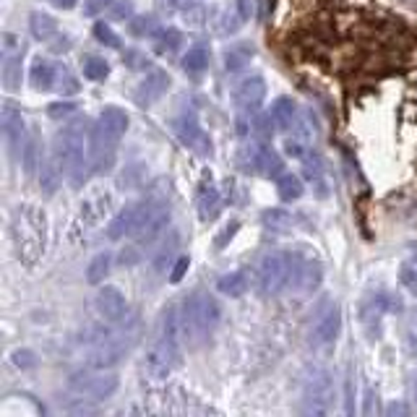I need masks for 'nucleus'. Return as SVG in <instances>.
Listing matches in <instances>:
<instances>
[{
	"instance_id": "1",
	"label": "nucleus",
	"mask_w": 417,
	"mask_h": 417,
	"mask_svg": "<svg viewBox=\"0 0 417 417\" xmlns=\"http://www.w3.org/2000/svg\"><path fill=\"white\" fill-rule=\"evenodd\" d=\"M11 237L16 245V256L21 264L34 266L39 258L45 256L47 248V217L45 212L34 204L16 206L11 217Z\"/></svg>"
},
{
	"instance_id": "2",
	"label": "nucleus",
	"mask_w": 417,
	"mask_h": 417,
	"mask_svg": "<svg viewBox=\"0 0 417 417\" xmlns=\"http://www.w3.org/2000/svg\"><path fill=\"white\" fill-rule=\"evenodd\" d=\"M89 123L76 118L68 125H63V130L55 136V160L61 165V170L68 175L71 180L81 182L83 167H86V154H89V141L91 130L86 128Z\"/></svg>"
},
{
	"instance_id": "3",
	"label": "nucleus",
	"mask_w": 417,
	"mask_h": 417,
	"mask_svg": "<svg viewBox=\"0 0 417 417\" xmlns=\"http://www.w3.org/2000/svg\"><path fill=\"white\" fill-rule=\"evenodd\" d=\"M180 316H182L185 339L201 341L214 331L217 324H220V305H217V300H214L209 292L196 289L193 295H188L182 300Z\"/></svg>"
},
{
	"instance_id": "4",
	"label": "nucleus",
	"mask_w": 417,
	"mask_h": 417,
	"mask_svg": "<svg viewBox=\"0 0 417 417\" xmlns=\"http://www.w3.org/2000/svg\"><path fill=\"white\" fill-rule=\"evenodd\" d=\"M292 282V256L282 253V250H272L258 261L256 269V284L261 295H279L282 289Z\"/></svg>"
},
{
	"instance_id": "5",
	"label": "nucleus",
	"mask_w": 417,
	"mask_h": 417,
	"mask_svg": "<svg viewBox=\"0 0 417 417\" xmlns=\"http://www.w3.org/2000/svg\"><path fill=\"white\" fill-rule=\"evenodd\" d=\"M334 379L326 368H311L303 381V410L308 415H329L334 412Z\"/></svg>"
},
{
	"instance_id": "6",
	"label": "nucleus",
	"mask_w": 417,
	"mask_h": 417,
	"mask_svg": "<svg viewBox=\"0 0 417 417\" xmlns=\"http://www.w3.org/2000/svg\"><path fill=\"white\" fill-rule=\"evenodd\" d=\"M138 339V329H118V331H110L105 336H99L97 347L91 349L89 365L91 368H113L125 357V352H130V347L136 344Z\"/></svg>"
},
{
	"instance_id": "7",
	"label": "nucleus",
	"mask_w": 417,
	"mask_h": 417,
	"mask_svg": "<svg viewBox=\"0 0 417 417\" xmlns=\"http://www.w3.org/2000/svg\"><path fill=\"white\" fill-rule=\"evenodd\" d=\"M118 386H120L118 376L102 371V368H94L89 373L73 376L68 383V391L76 399H83V402H105L118 391Z\"/></svg>"
},
{
	"instance_id": "8",
	"label": "nucleus",
	"mask_w": 417,
	"mask_h": 417,
	"mask_svg": "<svg viewBox=\"0 0 417 417\" xmlns=\"http://www.w3.org/2000/svg\"><path fill=\"white\" fill-rule=\"evenodd\" d=\"M240 167L245 173L253 175H264V177H279L282 175V157L274 152L272 146L266 144H248L240 149V157H237Z\"/></svg>"
},
{
	"instance_id": "9",
	"label": "nucleus",
	"mask_w": 417,
	"mask_h": 417,
	"mask_svg": "<svg viewBox=\"0 0 417 417\" xmlns=\"http://www.w3.org/2000/svg\"><path fill=\"white\" fill-rule=\"evenodd\" d=\"M170 225V206L162 201H146L144 217L138 222L136 232H133V243L136 245H152Z\"/></svg>"
},
{
	"instance_id": "10",
	"label": "nucleus",
	"mask_w": 417,
	"mask_h": 417,
	"mask_svg": "<svg viewBox=\"0 0 417 417\" xmlns=\"http://www.w3.org/2000/svg\"><path fill=\"white\" fill-rule=\"evenodd\" d=\"M177 360H180V347H175V344H170V341L160 336V339L149 347V352H146L144 368L152 379L160 381V379H167V376L175 371Z\"/></svg>"
},
{
	"instance_id": "11",
	"label": "nucleus",
	"mask_w": 417,
	"mask_h": 417,
	"mask_svg": "<svg viewBox=\"0 0 417 417\" xmlns=\"http://www.w3.org/2000/svg\"><path fill=\"white\" fill-rule=\"evenodd\" d=\"M94 308H97L99 319L105 321V324H120L128 316V300L113 284H105V287L99 289L97 297H94Z\"/></svg>"
},
{
	"instance_id": "12",
	"label": "nucleus",
	"mask_w": 417,
	"mask_h": 417,
	"mask_svg": "<svg viewBox=\"0 0 417 417\" xmlns=\"http://www.w3.org/2000/svg\"><path fill=\"white\" fill-rule=\"evenodd\" d=\"M339 334H341V311L339 305L331 303L321 311V316L313 324L311 341L316 347H331V344H336Z\"/></svg>"
},
{
	"instance_id": "13",
	"label": "nucleus",
	"mask_w": 417,
	"mask_h": 417,
	"mask_svg": "<svg viewBox=\"0 0 417 417\" xmlns=\"http://www.w3.org/2000/svg\"><path fill=\"white\" fill-rule=\"evenodd\" d=\"M173 130L177 133L182 146H188L198 154H209L212 152V138L201 128V123L193 118V115H180L177 120L173 123Z\"/></svg>"
},
{
	"instance_id": "14",
	"label": "nucleus",
	"mask_w": 417,
	"mask_h": 417,
	"mask_svg": "<svg viewBox=\"0 0 417 417\" xmlns=\"http://www.w3.org/2000/svg\"><path fill=\"white\" fill-rule=\"evenodd\" d=\"M321 279H324V266L316 258H295L292 256V287L297 292H313L319 289Z\"/></svg>"
},
{
	"instance_id": "15",
	"label": "nucleus",
	"mask_w": 417,
	"mask_h": 417,
	"mask_svg": "<svg viewBox=\"0 0 417 417\" xmlns=\"http://www.w3.org/2000/svg\"><path fill=\"white\" fill-rule=\"evenodd\" d=\"M110 206H113V196L107 190L97 188L91 190L89 196L81 201V212H78V222L83 227H97L99 222L110 214Z\"/></svg>"
},
{
	"instance_id": "16",
	"label": "nucleus",
	"mask_w": 417,
	"mask_h": 417,
	"mask_svg": "<svg viewBox=\"0 0 417 417\" xmlns=\"http://www.w3.org/2000/svg\"><path fill=\"white\" fill-rule=\"evenodd\" d=\"M266 97V81L261 76H245L232 86V102L240 110H258Z\"/></svg>"
},
{
	"instance_id": "17",
	"label": "nucleus",
	"mask_w": 417,
	"mask_h": 417,
	"mask_svg": "<svg viewBox=\"0 0 417 417\" xmlns=\"http://www.w3.org/2000/svg\"><path fill=\"white\" fill-rule=\"evenodd\" d=\"M144 209H146V201L144 204H128L125 209H120V212L115 214V220L110 222V227H107V237L110 240H120V237L133 235L141 217H144Z\"/></svg>"
},
{
	"instance_id": "18",
	"label": "nucleus",
	"mask_w": 417,
	"mask_h": 417,
	"mask_svg": "<svg viewBox=\"0 0 417 417\" xmlns=\"http://www.w3.org/2000/svg\"><path fill=\"white\" fill-rule=\"evenodd\" d=\"M0 125H3V136H6V144L11 149V154H16L19 149H24V118L21 113L16 110L11 102L3 105V113H0Z\"/></svg>"
},
{
	"instance_id": "19",
	"label": "nucleus",
	"mask_w": 417,
	"mask_h": 417,
	"mask_svg": "<svg viewBox=\"0 0 417 417\" xmlns=\"http://www.w3.org/2000/svg\"><path fill=\"white\" fill-rule=\"evenodd\" d=\"M167 89H170V76H167L165 71H152V73H149L144 81L138 83L136 102L141 107H149V105H154L157 99L165 97Z\"/></svg>"
},
{
	"instance_id": "20",
	"label": "nucleus",
	"mask_w": 417,
	"mask_h": 417,
	"mask_svg": "<svg viewBox=\"0 0 417 417\" xmlns=\"http://www.w3.org/2000/svg\"><path fill=\"white\" fill-rule=\"evenodd\" d=\"M272 118L277 120V125L284 130H295L297 123H300V110H297V102H292L289 97L274 99L272 105Z\"/></svg>"
},
{
	"instance_id": "21",
	"label": "nucleus",
	"mask_w": 417,
	"mask_h": 417,
	"mask_svg": "<svg viewBox=\"0 0 417 417\" xmlns=\"http://www.w3.org/2000/svg\"><path fill=\"white\" fill-rule=\"evenodd\" d=\"M253 55H256V47L250 45V42H232L225 50V68L230 73H237V71H243L248 66Z\"/></svg>"
},
{
	"instance_id": "22",
	"label": "nucleus",
	"mask_w": 417,
	"mask_h": 417,
	"mask_svg": "<svg viewBox=\"0 0 417 417\" xmlns=\"http://www.w3.org/2000/svg\"><path fill=\"white\" fill-rule=\"evenodd\" d=\"M97 123L102 125V128H107L110 133H115V136H125V130H128V113L125 110H120V107H105L102 113H99Z\"/></svg>"
},
{
	"instance_id": "23",
	"label": "nucleus",
	"mask_w": 417,
	"mask_h": 417,
	"mask_svg": "<svg viewBox=\"0 0 417 417\" xmlns=\"http://www.w3.org/2000/svg\"><path fill=\"white\" fill-rule=\"evenodd\" d=\"M196 204H198V217H201V220H204V222L214 220V217H217V212H220V206H222L220 190L214 188L212 182H209V185H204V188L198 190Z\"/></svg>"
},
{
	"instance_id": "24",
	"label": "nucleus",
	"mask_w": 417,
	"mask_h": 417,
	"mask_svg": "<svg viewBox=\"0 0 417 417\" xmlns=\"http://www.w3.org/2000/svg\"><path fill=\"white\" fill-rule=\"evenodd\" d=\"M29 78H31V86H34L37 91H47V89H53L55 78H58V71H55L53 63L37 58V61L31 63Z\"/></svg>"
},
{
	"instance_id": "25",
	"label": "nucleus",
	"mask_w": 417,
	"mask_h": 417,
	"mask_svg": "<svg viewBox=\"0 0 417 417\" xmlns=\"http://www.w3.org/2000/svg\"><path fill=\"white\" fill-rule=\"evenodd\" d=\"M0 78H3V89L6 91L21 89V55H3Z\"/></svg>"
},
{
	"instance_id": "26",
	"label": "nucleus",
	"mask_w": 417,
	"mask_h": 417,
	"mask_svg": "<svg viewBox=\"0 0 417 417\" xmlns=\"http://www.w3.org/2000/svg\"><path fill=\"white\" fill-rule=\"evenodd\" d=\"M209 63H212V50L204 42L193 45L188 53L182 55V68L188 71V73H201V71L209 68Z\"/></svg>"
},
{
	"instance_id": "27",
	"label": "nucleus",
	"mask_w": 417,
	"mask_h": 417,
	"mask_svg": "<svg viewBox=\"0 0 417 417\" xmlns=\"http://www.w3.org/2000/svg\"><path fill=\"white\" fill-rule=\"evenodd\" d=\"M61 165L58 160H42L39 165V185H42V193L45 196H53L55 190L61 188Z\"/></svg>"
},
{
	"instance_id": "28",
	"label": "nucleus",
	"mask_w": 417,
	"mask_h": 417,
	"mask_svg": "<svg viewBox=\"0 0 417 417\" xmlns=\"http://www.w3.org/2000/svg\"><path fill=\"white\" fill-rule=\"evenodd\" d=\"M217 289L230 297H240L248 292V274L245 272H230L217 279Z\"/></svg>"
},
{
	"instance_id": "29",
	"label": "nucleus",
	"mask_w": 417,
	"mask_h": 417,
	"mask_svg": "<svg viewBox=\"0 0 417 417\" xmlns=\"http://www.w3.org/2000/svg\"><path fill=\"white\" fill-rule=\"evenodd\" d=\"M29 29H31V34H34V39H42V42H47V39H50L55 31H58V21H55L53 16H47V14H42V11H37V14H31Z\"/></svg>"
},
{
	"instance_id": "30",
	"label": "nucleus",
	"mask_w": 417,
	"mask_h": 417,
	"mask_svg": "<svg viewBox=\"0 0 417 417\" xmlns=\"http://www.w3.org/2000/svg\"><path fill=\"white\" fill-rule=\"evenodd\" d=\"M182 42V34L173 26H167V29H160L154 34V50L160 55H173Z\"/></svg>"
},
{
	"instance_id": "31",
	"label": "nucleus",
	"mask_w": 417,
	"mask_h": 417,
	"mask_svg": "<svg viewBox=\"0 0 417 417\" xmlns=\"http://www.w3.org/2000/svg\"><path fill=\"white\" fill-rule=\"evenodd\" d=\"M303 180L297 177V175H279L277 177V193H279L282 201H297V198L303 196Z\"/></svg>"
},
{
	"instance_id": "32",
	"label": "nucleus",
	"mask_w": 417,
	"mask_h": 417,
	"mask_svg": "<svg viewBox=\"0 0 417 417\" xmlns=\"http://www.w3.org/2000/svg\"><path fill=\"white\" fill-rule=\"evenodd\" d=\"M110 264H113V256L110 253H99L89 261L86 266V282L89 284H99V282H105L107 272H110Z\"/></svg>"
},
{
	"instance_id": "33",
	"label": "nucleus",
	"mask_w": 417,
	"mask_h": 417,
	"mask_svg": "<svg viewBox=\"0 0 417 417\" xmlns=\"http://www.w3.org/2000/svg\"><path fill=\"white\" fill-rule=\"evenodd\" d=\"M175 250H177V232H170V240L160 245V250L154 253V269L157 272H167V264L173 261Z\"/></svg>"
},
{
	"instance_id": "34",
	"label": "nucleus",
	"mask_w": 417,
	"mask_h": 417,
	"mask_svg": "<svg viewBox=\"0 0 417 417\" xmlns=\"http://www.w3.org/2000/svg\"><path fill=\"white\" fill-rule=\"evenodd\" d=\"M243 24H245V19L240 16V11L232 6V8H227V11H222L220 14V24H217V29H220V34H235Z\"/></svg>"
},
{
	"instance_id": "35",
	"label": "nucleus",
	"mask_w": 417,
	"mask_h": 417,
	"mask_svg": "<svg viewBox=\"0 0 417 417\" xmlns=\"http://www.w3.org/2000/svg\"><path fill=\"white\" fill-rule=\"evenodd\" d=\"M277 128H279V125H277V120L272 118V113H269V115H258L256 120H250V133H253L256 138H261V141L272 138Z\"/></svg>"
},
{
	"instance_id": "36",
	"label": "nucleus",
	"mask_w": 417,
	"mask_h": 417,
	"mask_svg": "<svg viewBox=\"0 0 417 417\" xmlns=\"http://www.w3.org/2000/svg\"><path fill=\"white\" fill-rule=\"evenodd\" d=\"M83 76L91 78V81H105V78L110 76V66H107V61L91 55V58L83 61Z\"/></svg>"
},
{
	"instance_id": "37",
	"label": "nucleus",
	"mask_w": 417,
	"mask_h": 417,
	"mask_svg": "<svg viewBox=\"0 0 417 417\" xmlns=\"http://www.w3.org/2000/svg\"><path fill=\"white\" fill-rule=\"evenodd\" d=\"M39 165H42V160H39V141L37 138H29V141L24 144V173L31 177Z\"/></svg>"
},
{
	"instance_id": "38",
	"label": "nucleus",
	"mask_w": 417,
	"mask_h": 417,
	"mask_svg": "<svg viewBox=\"0 0 417 417\" xmlns=\"http://www.w3.org/2000/svg\"><path fill=\"white\" fill-rule=\"evenodd\" d=\"M305 175H308V180L319 188V196L321 198H326L329 196V190H326V177H324V167H321L319 160H313L308 162V167H305Z\"/></svg>"
},
{
	"instance_id": "39",
	"label": "nucleus",
	"mask_w": 417,
	"mask_h": 417,
	"mask_svg": "<svg viewBox=\"0 0 417 417\" xmlns=\"http://www.w3.org/2000/svg\"><path fill=\"white\" fill-rule=\"evenodd\" d=\"M94 37L102 42V45H107V47H120V37L113 31V26L110 24H105V21H97L94 24Z\"/></svg>"
},
{
	"instance_id": "40",
	"label": "nucleus",
	"mask_w": 417,
	"mask_h": 417,
	"mask_svg": "<svg viewBox=\"0 0 417 417\" xmlns=\"http://www.w3.org/2000/svg\"><path fill=\"white\" fill-rule=\"evenodd\" d=\"M128 29L133 37H146V34H152L154 31V19H149V16H136V19H130L128 21Z\"/></svg>"
},
{
	"instance_id": "41",
	"label": "nucleus",
	"mask_w": 417,
	"mask_h": 417,
	"mask_svg": "<svg viewBox=\"0 0 417 417\" xmlns=\"http://www.w3.org/2000/svg\"><path fill=\"white\" fill-rule=\"evenodd\" d=\"M399 279L412 295H417V261H407L402 264V272H399Z\"/></svg>"
},
{
	"instance_id": "42",
	"label": "nucleus",
	"mask_w": 417,
	"mask_h": 417,
	"mask_svg": "<svg viewBox=\"0 0 417 417\" xmlns=\"http://www.w3.org/2000/svg\"><path fill=\"white\" fill-rule=\"evenodd\" d=\"M24 53V42L16 34L6 31L3 34V55H21Z\"/></svg>"
},
{
	"instance_id": "43",
	"label": "nucleus",
	"mask_w": 417,
	"mask_h": 417,
	"mask_svg": "<svg viewBox=\"0 0 417 417\" xmlns=\"http://www.w3.org/2000/svg\"><path fill=\"white\" fill-rule=\"evenodd\" d=\"M284 152H287L289 157H295V160H303L308 149H305V141H303V138L295 136V138H287V141H284Z\"/></svg>"
},
{
	"instance_id": "44",
	"label": "nucleus",
	"mask_w": 417,
	"mask_h": 417,
	"mask_svg": "<svg viewBox=\"0 0 417 417\" xmlns=\"http://www.w3.org/2000/svg\"><path fill=\"white\" fill-rule=\"evenodd\" d=\"M11 360H14V365H19V368H34V365H37V357H34L31 349H16Z\"/></svg>"
},
{
	"instance_id": "45",
	"label": "nucleus",
	"mask_w": 417,
	"mask_h": 417,
	"mask_svg": "<svg viewBox=\"0 0 417 417\" xmlns=\"http://www.w3.org/2000/svg\"><path fill=\"white\" fill-rule=\"evenodd\" d=\"M58 78H61V83H58V89H61V91H66V94H73V91H78L76 78L71 76L66 68H58ZM58 78H55V81H58Z\"/></svg>"
},
{
	"instance_id": "46",
	"label": "nucleus",
	"mask_w": 417,
	"mask_h": 417,
	"mask_svg": "<svg viewBox=\"0 0 417 417\" xmlns=\"http://www.w3.org/2000/svg\"><path fill=\"white\" fill-rule=\"evenodd\" d=\"M73 110H76V105H73V102H55V105L47 107V115L58 120V118H66V115H71Z\"/></svg>"
},
{
	"instance_id": "47",
	"label": "nucleus",
	"mask_w": 417,
	"mask_h": 417,
	"mask_svg": "<svg viewBox=\"0 0 417 417\" xmlns=\"http://www.w3.org/2000/svg\"><path fill=\"white\" fill-rule=\"evenodd\" d=\"M107 6H113V0H83V14L97 16V14H102Z\"/></svg>"
},
{
	"instance_id": "48",
	"label": "nucleus",
	"mask_w": 417,
	"mask_h": 417,
	"mask_svg": "<svg viewBox=\"0 0 417 417\" xmlns=\"http://www.w3.org/2000/svg\"><path fill=\"white\" fill-rule=\"evenodd\" d=\"M115 19H125V21H130V16H133V3L130 0H118L113 8Z\"/></svg>"
},
{
	"instance_id": "49",
	"label": "nucleus",
	"mask_w": 417,
	"mask_h": 417,
	"mask_svg": "<svg viewBox=\"0 0 417 417\" xmlns=\"http://www.w3.org/2000/svg\"><path fill=\"white\" fill-rule=\"evenodd\" d=\"M188 266H190L188 256H180V258H177V261H175L173 274H170V279H173V282H180L182 277H185V272H188Z\"/></svg>"
},
{
	"instance_id": "50",
	"label": "nucleus",
	"mask_w": 417,
	"mask_h": 417,
	"mask_svg": "<svg viewBox=\"0 0 417 417\" xmlns=\"http://www.w3.org/2000/svg\"><path fill=\"white\" fill-rule=\"evenodd\" d=\"M264 220H266V222H272V227H274V230H284V227L289 225V222H292V220H289V214H282V212L266 214Z\"/></svg>"
},
{
	"instance_id": "51",
	"label": "nucleus",
	"mask_w": 417,
	"mask_h": 417,
	"mask_svg": "<svg viewBox=\"0 0 417 417\" xmlns=\"http://www.w3.org/2000/svg\"><path fill=\"white\" fill-rule=\"evenodd\" d=\"M237 227H240V222H230L227 227H225V232H222V235L217 237V248H225V243H227V240H232V237H235Z\"/></svg>"
},
{
	"instance_id": "52",
	"label": "nucleus",
	"mask_w": 417,
	"mask_h": 417,
	"mask_svg": "<svg viewBox=\"0 0 417 417\" xmlns=\"http://www.w3.org/2000/svg\"><path fill=\"white\" fill-rule=\"evenodd\" d=\"M235 8L240 11V16H243L245 21H248L250 16L256 14V0H235Z\"/></svg>"
},
{
	"instance_id": "53",
	"label": "nucleus",
	"mask_w": 417,
	"mask_h": 417,
	"mask_svg": "<svg viewBox=\"0 0 417 417\" xmlns=\"http://www.w3.org/2000/svg\"><path fill=\"white\" fill-rule=\"evenodd\" d=\"M123 266H130V264H136L138 261V245H130V248H125L120 253V258H118Z\"/></svg>"
},
{
	"instance_id": "54",
	"label": "nucleus",
	"mask_w": 417,
	"mask_h": 417,
	"mask_svg": "<svg viewBox=\"0 0 417 417\" xmlns=\"http://www.w3.org/2000/svg\"><path fill=\"white\" fill-rule=\"evenodd\" d=\"M157 8L162 14H173L175 11V0H157Z\"/></svg>"
},
{
	"instance_id": "55",
	"label": "nucleus",
	"mask_w": 417,
	"mask_h": 417,
	"mask_svg": "<svg viewBox=\"0 0 417 417\" xmlns=\"http://www.w3.org/2000/svg\"><path fill=\"white\" fill-rule=\"evenodd\" d=\"M53 3L58 8H63V11H71V8H76L78 0H53Z\"/></svg>"
},
{
	"instance_id": "56",
	"label": "nucleus",
	"mask_w": 417,
	"mask_h": 417,
	"mask_svg": "<svg viewBox=\"0 0 417 417\" xmlns=\"http://www.w3.org/2000/svg\"><path fill=\"white\" fill-rule=\"evenodd\" d=\"M415 404H417V383H415Z\"/></svg>"
}]
</instances>
